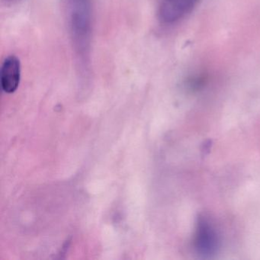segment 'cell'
Here are the masks:
<instances>
[{"mask_svg": "<svg viewBox=\"0 0 260 260\" xmlns=\"http://www.w3.org/2000/svg\"><path fill=\"white\" fill-rule=\"evenodd\" d=\"M65 19L77 71H92V0H63Z\"/></svg>", "mask_w": 260, "mask_h": 260, "instance_id": "6da1fadb", "label": "cell"}, {"mask_svg": "<svg viewBox=\"0 0 260 260\" xmlns=\"http://www.w3.org/2000/svg\"><path fill=\"white\" fill-rule=\"evenodd\" d=\"M199 0H162L158 10V19L166 25L176 23L196 7Z\"/></svg>", "mask_w": 260, "mask_h": 260, "instance_id": "7a4b0ae2", "label": "cell"}, {"mask_svg": "<svg viewBox=\"0 0 260 260\" xmlns=\"http://www.w3.org/2000/svg\"><path fill=\"white\" fill-rule=\"evenodd\" d=\"M21 71L20 60L16 56L6 57L0 71L1 86L6 93H13L17 90L20 83Z\"/></svg>", "mask_w": 260, "mask_h": 260, "instance_id": "3957f363", "label": "cell"}, {"mask_svg": "<svg viewBox=\"0 0 260 260\" xmlns=\"http://www.w3.org/2000/svg\"><path fill=\"white\" fill-rule=\"evenodd\" d=\"M196 243L197 249L202 253H211L215 249L217 243L215 234L205 220L199 221Z\"/></svg>", "mask_w": 260, "mask_h": 260, "instance_id": "277c9868", "label": "cell"}, {"mask_svg": "<svg viewBox=\"0 0 260 260\" xmlns=\"http://www.w3.org/2000/svg\"><path fill=\"white\" fill-rule=\"evenodd\" d=\"M7 2L9 3H15V2H18V1H20V0H6Z\"/></svg>", "mask_w": 260, "mask_h": 260, "instance_id": "5b68a950", "label": "cell"}]
</instances>
